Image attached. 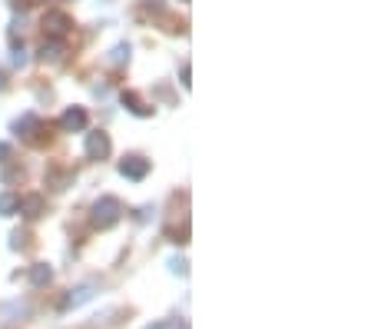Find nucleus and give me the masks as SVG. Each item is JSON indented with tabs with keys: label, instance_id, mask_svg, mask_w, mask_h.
<instances>
[{
	"label": "nucleus",
	"instance_id": "obj_17",
	"mask_svg": "<svg viewBox=\"0 0 371 329\" xmlns=\"http://www.w3.org/2000/svg\"><path fill=\"white\" fill-rule=\"evenodd\" d=\"M23 246H27V233H14V236H10V250H23Z\"/></svg>",
	"mask_w": 371,
	"mask_h": 329
},
{
	"label": "nucleus",
	"instance_id": "obj_11",
	"mask_svg": "<svg viewBox=\"0 0 371 329\" xmlns=\"http://www.w3.org/2000/svg\"><path fill=\"white\" fill-rule=\"evenodd\" d=\"M130 57H133V47L126 43V40H123V43H116V47L110 50L106 63H110V67H126V63H130Z\"/></svg>",
	"mask_w": 371,
	"mask_h": 329
},
{
	"label": "nucleus",
	"instance_id": "obj_5",
	"mask_svg": "<svg viewBox=\"0 0 371 329\" xmlns=\"http://www.w3.org/2000/svg\"><path fill=\"white\" fill-rule=\"evenodd\" d=\"M37 60L43 67H60L63 60H67V43L63 40H43V47L37 50Z\"/></svg>",
	"mask_w": 371,
	"mask_h": 329
},
{
	"label": "nucleus",
	"instance_id": "obj_2",
	"mask_svg": "<svg viewBox=\"0 0 371 329\" xmlns=\"http://www.w3.org/2000/svg\"><path fill=\"white\" fill-rule=\"evenodd\" d=\"M40 27H43V34L50 40H63L74 30V20H70V14H63V10H47L43 20H40Z\"/></svg>",
	"mask_w": 371,
	"mask_h": 329
},
{
	"label": "nucleus",
	"instance_id": "obj_6",
	"mask_svg": "<svg viewBox=\"0 0 371 329\" xmlns=\"http://www.w3.org/2000/svg\"><path fill=\"white\" fill-rule=\"evenodd\" d=\"M90 127V116L83 107H67L63 114H60V130L63 134H80V130H87Z\"/></svg>",
	"mask_w": 371,
	"mask_h": 329
},
{
	"label": "nucleus",
	"instance_id": "obj_21",
	"mask_svg": "<svg viewBox=\"0 0 371 329\" xmlns=\"http://www.w3.org/2000/svg\"><path fill=\"white\" fill-rule=\"evenodd\" d=\"M146 329H169V323H156V326H146Z\"/></svg>",
	"mask_w": 371,
	"mask_h": 329
},
{
	"label": "nucleus",
	"instance_id": "obj_16",
	"mask_svg": "<svg viewBox=\"0 0 371 329\" xmlns=\"http://www.w3.org/2000/svg\"><path fill=\"white\" fill-rule=\"evenodd\" d=\"M153 216H156V206H153V203H146V206H139V210H136V220H139V223H149Z\"/></svg>",
	"mask_w": 371,
	"mask_h": 329
},
{
	"label": "nucleus",
	"instance_id": "obj_19",
	"mask_svg": "<svg viewBox=\"0 0 371 329\" xmlns=\"http://www.w3.org/2000/svg\"><path fill=\"white\" fill-rule=\"evenodd\" d=\"M10 160V143H0V167Z\"/></svg>",
	"mask_w": 371,
	"mask_h": 329
},
{
	"label": "nucleus",
	"instance_id": "obj_15",
	"mask_svg": "<svg viewBox=\"0 0 371 329\" xmlns=\"http://www.w3.org/2000/svg\"><path fill=\"white\" fill-rule=\"evenodd\" d=\"M169 273H176V276H186V273H189V263H186L183 256H172V259H169Z\"/></svg>",
	"mask_w": 371,
	"mask_h": 329
},
{
	"label": "nucleus",
	"instance_id": "obj_23",
	"mask_svg": "<svg viewBox=\"0 0 371 329\" xmlns=\"http://www.w3.org/2000/svg\"><path fill=\"white\" fill-rule=\"evenodd\" d=\"M179 3H189V0H179Z\"/></svg>",
	"mask_w": 371,
	"mask_h": 329
},
{
	"label": "nucleus",
	"instance_id": "obj_12",
	"mask_svg": "<svg viewBox=\"0 0 371 329\" xmlns=\"http://www.w3.org/2000/svg\"><path fill=\"white\" fill-rule=\"evenodd\" d=\"M123 107H126L130 114H136V116H153V107H146V103L136 97V94H130V90L123 94Z\"/></svg>",
	"mask_w": 371,
	"mask_h": 329
},
{
	"label": "nucleus",
	"instance_id": "obj_9",
	"mask_svg": "<svg viewBox=\"0 0 371 329\" xmlns=\"http://www.w3.org/2000/svg\"><path fill=\"white\" fill-rule=\"evenodd\" d=\"M43 210H47V200H43L40 193H27L23 200H20L17 213H23L27 220H37V216H43Z\"/></svg>",
	"mask_w": 371,
	"mask_h": 329
},
{
	"label": "nucleus",
	"instance_id": "obj_13",
	"mask_svg": "<svg viewBox=\"0 0 371 329\" xmlns=\"http://www.w3.org/2000/svg\"><path fill=\"white\" fill-rule=\"evenodd\" d=\"M17 210H20V196L0 193V216H14Z\"/></svg>",
	"mask_w": 371,
	"mask_h": 329
},
{
	"label": "nucleus",
	"instance_id": "obj_1",
	"mask_svg": "<svg viewBox=\"0 0 371 329\" xmlns=\"http://www.w3.org/2000/svg\"><path fill=\"white\" fill-rule=\"evenodd\" d=\"M120 216H123V203H120V196H100L96 203H93L90 210V223L96 230H110L120 223Z\"/></svg>",
	"mask_w": 371,
	"mask_h": 329
},
{
	"label": "nucleus",
	"instance_id": "obj_7",
	"mask_svg": "<svg viewBox=\"0 0 371 329\" xmlns=\"http://www.w3.org/2000/svg\"><path fill=\"white\" fill-rule=\"evenodd\" d=\"M93 296H96V286H90V283H83V286H76V290H70L63 299H60V312H70V310H80L83 303H90Z\"/></svg>",
	"mask_w": 371,
	"mask_h": 329
},
{
	"label": "nucleus",
	"instance_id": "obj_20",
	"mask_svg": "<svg viewBox=\"0 0 371 329\" xmlns=\"http://www.w3.org/2000/svg\"><path fill=\"white\" fill-rule=\"evenodd\" d=\"M149 7H153V10H163V0H149Z\"/></svg>",
	"mask_w": 371,
	"mask_h": 329
},
{
	"label": "nucleus",
	"instance_id": "obj_4",
	"mask_svg": "<svg viewBox=\"0 0 371 329\" xmlns=\"http://www.w3.org/2000/svg\"><path fill=\"white\" fill-rule=\"evenodd\" d=\"M87 160H106L113 150V143H110V134H103V130H93V134H87Z\"/></svg>",
	"mask_w": 371,
	"mask_h": 329
},
{
	"label": "nucleus",
	"instance_id": "obj_3",
	"mask_svg": "<svg viewBox=\"0 0 371 329\" xmlns=\"http://www.w3.org/2000/svg\"><path fill=\"white\" fill-rule=\"evenodd\" d=\"M120 176H126V180H133V183H139V180H146L149 176V160L139 153H130L120 160Z\"/></svg>",
	"mask_w": 371,
	"mask_h": 329
},
{
	"label": "nucleus",
	"instance_id": "obj_18",
	"mask_svg": "<svg viewBox=\"0 0 371 329\" xmlns=\"http://www.w3.org/2000/svg\"><path fill=\"white\" fill-rule=\"evenodd\" d=\"M14 67H27V50L23 47H14Z\"/></svg>",
	"mask_w": 371,
	"mask_h": 329
},
{
	"label": "nucleus",
	"instance_id": "obj_22",
	"mask_svg": "<svg viewBox=\"0 0 371 329\" xmlns=\"http://www.w3.org/2000/svg\"><path fill=\"white\" fill-rule=\"evenodd\" d=\"M3 87H7V80H3V74H0V90H3Z\"/></svg>",
	"mask_w": 371,
	"mask_h": 329
},
{
	"label": "nucleus",
	"instance_id": "obj_10",
	"mask_svg": "<svg viewBox=\"0 0 371 329\" xmlns=\"http://www.w3.org/2000/svg\"><path fill=\"white\" fill-rule=\"evenodd\" d=\"M50 283H54V270H50L47 263H34V266H30V286L43 290V286H50Z\"/></svg>",
	"mask_w": 371,
	"mask_h": 329
},
{
	"label": "nucleus",
	"instance_id": "obj_8",
	"mask_svg": "<svg viewBox=\"0 0 371 329\" xmlns=\"http://www.w3.org/2000/svg\"><path fill=\"white\" fill-rule=\"evenodd\" d=\"M10 130H14L20 140H37V134H40V116H37V114L17 116V120L10 123Z\"/></svg>",
	"mask_w": 371,
	"mask_h": 329
},
{
	"label": "nucleus",
	"instance_id": "obj_14",
	"mask_svg": "<svg viewBox=\"0 0 371 329\" xmlns=\"http://www.w3.org/2000/svg\"><path fill=\"white\" fill-rule=\"evenodd\" d=\"M47 183H50L54 190H67L70 176H67V173H56V170H50V173H47Z\"/></svg>",
	"mask_w": 371,
	"mask_h": 329
}]
</instances>
